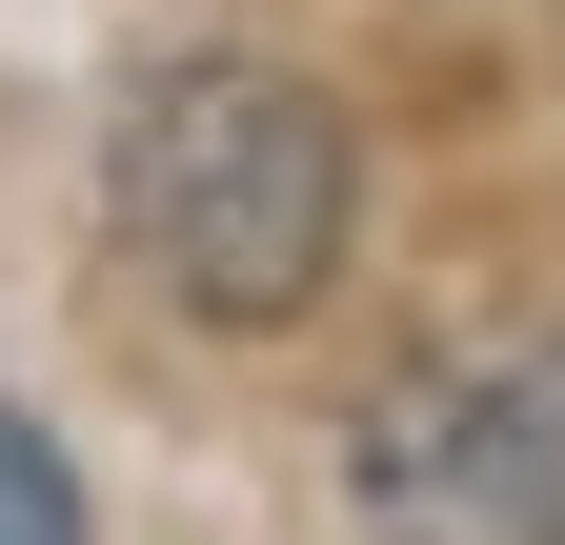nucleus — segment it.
I'll use <instances>...</instances> for the list:
<instances>
[{
    "label": "nucleus",
    "mask_w": 565,
    "mask_h": 545,
    "mask_svg": "<svg viewBox=\"0 0 565 545\" xmlns=\"http://www.w3.org/2000/svg\"><path fill=\"white\" fill-rule=\"evenodd\" d=\"M102 202H121V263L182 323H303L323 263H343V202H364V142L282 61H162L121 101Z\"/></svg>",
    "instance_id": "f257e3e1"
},
{
    "label": "nucleus",
    "mask_w": 565,
    "mask_h": 545,
    "mask_svg": "<svg viewBox=\"0 0 565 545\" xmlns=\"http://www.w3.org/2000/svg\"><path fill=\"white\" fill-rule=\"evenodd\" d=\"M343 485L384 545H565V323H484L364 384Z\"/></svg>",
    "instance_id": "f03ea898"
},
{
    "label": "nucleus",
    "mask_w": 565,
    "mask_h": 545,
    "mask_svg": "<svg viewBox=\"0 0 565 545\" xmlns=\"http://www.w3.org/2000/svg\"><path fill=\"white\" fill-rule=\"evenodd\" d=\"M0 545H82V464H61L21 404H0Z\"/></svg>",
    "instance_id": "7ed1b4c3"
}]
</instances>
